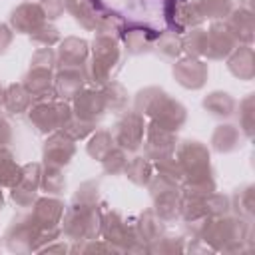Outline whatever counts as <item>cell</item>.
I'll return each mask as SVG.
<instances>
[{
	"label": "cell",
	"instance_id": "cell-49",
	"mask_svg": "<svg viewBox=\"0 0 255 255\" xmlns=\"http://www.w3.org/2000/svg\"><path fill=\"white\" fill-rule=\"evenodd\" d=\"M58 60H56V52L52 48H38L32 54L30 60V68H42V70H56Z\"/></svg>",
	"mask_w": 255,
	"mask_h": 255
},
{
	"label": "cell",
	"instance_id": "cell-27",
	"mask_svg": "<svg viewBox=\"0 0 255 255\" xmlns=\"http://www.w3.org/2000/svg\"><path fill=\"white\" fill-rule=\"evenodd\" d=\"M165 221H161L153 209H145L137 219H135V233L139 237V241L147 247L149 243H153L157 237H161L165 233Z\"/></svg>",
	"mask_w": 255,
	"mask_h": 255
},
{
	"label": "cell",
	"instance_id": "cell-4",
	"mask_svg": "<svg viewBox=\"0 0 255 255\" xmlns=\"http://www.w3.org/2000/svg\"><path fill=\"white\" fill-rule=\"evenodd\" d=\"M100 235L112 243L120 253H141L147 251V247L139 241L135 233V221L126 219L120 211L110 209L102 213V227Z\"/></svg>",
	"mask_w": 255,
	"mask_h": 255
},
{
	"label": "cell",
	"instance_id": "cell-40",
	"mask_svg": "<svg viewBox=\"0 0 255 255\" xmlns=\"http://www.w3.org/2000/svg\"><path fill=\"white\" fill-rule=\"evenodd\" d=\"M235 112H237V118H239L241 133L247 139H251L253 137V129H255V100H253V94L245 96L239 102V108H235Z\"/></svg>",
	"mask_w": 255,
	"mask_h": 255
},
{
	"label": "cell",
	"instance_id": "cell-11",
	"mask_svg": "<svg viewBox=\"0 0 255 255\" xmlns=\"http://www.w3.org/2000/svg\"><path fill=\"white\" fill-rule=\"evenodd\" d=\"M143 151L145 157L153 163L165 157H171L177 147V133L159 128L157 124L149 122L145 124V135H143Z\"/></svg>",
	"mask_w": 255,
	"mask_h": 255
},
{
	"label": "cell",
	"instance_id": "cell-9",
	"mask_svg": "<svg viewBox=\"0 0 255 255\" xmlns=\"http://www.w3.org/2000/svg\"><path fill=\"white\" fill-rule=\"evenodd\" d=\"M40 233L42 229L30 215H18L12 219L4 233V243L14 253H32L40 249Z\"/></svg>",
	"mask_w": 255,
	"mask_h": 255
},
{
	"label": "cell",
	"instance_id": "cell-44",
	"mask_svg": "<svg viewBox=\"0 0 255 255\" xmlns=\"http://www.w3.org/2000/svg\"><path fill=\"white\" fill-rule=\"evenodd\" d=\"M205 211H207V217H223V215H229L231 213V199H229V195H223V193L213 191L211 195L205 197Z\"/></svg>",
	"mask_w": 255,
	"mask_h": 255
},
{
	"label": "cell",
	"instance_id": "cell-53",
	"mask_svg": "<svg viewBox=\"0 0 255 255\" xmlns=\"http://www.w3.org/2000/svg\"><path fill=\"white\" fill-rule=\"evenodd\" d=\"M12 40H14V30L8 24H0V54L10 48Z\"/></svg>",
	"mask_w": 255,
	"mask_h": 255
},
{
	"label": "cell",
	"instance_id": "cell-17",
	"mask_svg": "<svg viewBox=\"0 0 255 255\" xmlns=\"http://www.w3.org/2000/svg\"><path fill=\"white\" fill-rule=\"evenodd\" d=\"M72 112L76 118L90 122V124H98L104 116H106V102L100 90H82L74 100H72Z\"/></svg>",
	"mask_w": 255,
	"mask_h": 255
},
{
	"label": "cell",
	"instance_id": "cell-16",
	"mask_svg": "<svg viewBox=\"0 0 255 255\" xmlns=\"http://www.w3.org/2000/svg\"><path fill=\"white\" fill-rule=\"evenodd\" d=\"M44 22H48V20H46L40 4L38 2H32V0L18 4L10 12V18H8V26L16 34H28V36L32 32H36Z\"/></svg>",
	"mask_w": 255,
	"mask_h": 255
},
{
	"label": "cell",
	"instance_id": "cell-33",
	"mask_svg": "<svg viewBox=\"0 0 255 255\" xmlns=\"http://www.w3.org/2000/svg\"><path fill=\"white\" fill-rule=\"evenodd\" d=\"M114 147H116V141H114L112 131H108V129H94V133L90 135V139L86 143L88 155L96 161H102Z\"/></svg>",
	"mask_w": 255,
	"mask_h": 255
},
{
	"label": "cell",
	"instance_id": "cell-41",
	"mask_svg": "<svg viewBox=\"0 0 255 255\" xmlns=\"http://www.w3.org/2000/svg\"><path fill=\"white\" fill-rule=\"evenodd\" d=\"M72 205L74 207H90V205H100V183L90 179L78 185V189L72 195Z\"/></svg>",
	"mask_w": 255,
	"mask_h": 255
},
{
	"label": "cell",
	"instance_id": "cell-10",
	"mask_svg": "<svg viewBox=\"0 0 255 255\" xmlns=\"http://www.w3.org/2000/svg\"><path fill=\"white\" fill-rule=\"evenodd\" d=\"M112 135L118 147L126 151H137L145 135V116L135 110H124L112 128Z\"/></svg>",
	"mask_w": 255,
	"mask_h": 255
},
{
	"label": "cell",
	"instance_id": "cell-14",
	"mask_svg": "<svg viewBox=\"0 0 255 255\" xmlns=\"http://www.w3.org/2000/svg\"><path fill=\"white\" fill-rule=\"evenodd\" d=\"M237 46L239 44L225 20L211 22V26L207 28V48H205L207 60H215V62L225 60Z\"/></svg>",
	"mask_w": 255,
	"mask_h": 255
},
{
	"label": "cell",
	"instance_id": "cell-19",
	"mask_svg": "<svg viewBox=\"0 0 255 255\" xmlns=\"http://www.w3.org/2000/svg\"><path fill=\"white\" fill-rule=\"evenodd\" d=\"M66 12L84 28L94 32L98 18L108 10L102 0H64Z\"/></svg>",
	"mask_w": 255,
	"mask_h": 255
},
{
	"label": "cell",
	"instance_id": "cell-18",
	"mask_svg": "<svg viewBox=\"0 0 255 255\" xmlns=\"http://www.w3.org/2000/svg\"><path fill=\"white\" fill-rule=\"evenodd\" d=\"M66 213V203L54 195L38 197L32 205V219L40 229H56Z\"/></svg>",
	"mask_w": 255,
	"mask_h": 255
},
{
	"label": "cell",
	"instance_id": "cell-12",
	"mask_svg": "<svg viewBox=\"0 0 255 255\" xmlns=\"http://www.w3.org/2000/svg\"><path fill=\"white\" fill-rule=\"evenodd\" d=\"M175 82L185 90H201L207 84L209 68L201 58H177L171 70Z\"/></svg>",
	"mask_w": 255,
	"mask_h": 255
},
{
	"label": "cell",
	"instance_id": "cell-30",
	"mask_svg": "<svg viewBox=\"0 0 255 255\" xmlns=\"http://www.w3.org/2000/svg\"><path fill=\"white\" fill-rule=\"evenodd\" d=\"M124 175L137 187H147L151 175H153V163L145 157V155H133L126 169H124Z\"/></svg>",
	"mask_w": 255,
	"mask_h": 255
},
{
	"label": "cell",
	"instance_id": "cell-35",
	"mask_svg": "<svg viewBox=\"0 0 255 255\" xmlns=\"http://www.w3.org/2000/svg\"><path fill=\"white\" fill-rule=\"evenodd\" d=\"M22 165H18L14 153L8 147H0V187H12L18 183Z\"/></svg>",
	"mask_w": 255,
	"mask_h": 255
},
{
	"label": "cell",
	"instance_id": "cell-54",
	"mask_svg": "<svg viewBox=\"0 0 255 255\" xmlns=\"http://www.w3.org/2000/svg\"><path fill=\"white\" fill-rule=\"evenodd\" d=\"M66 251H70V247H68L64 241L56 239V241H52V243L44 245V247H42L38 253H66Z\"/></svg>",
	"mask_w": 255,
	"mask_h": 255
},
{
	"label": "cell",
	"instance_id": "cell-20",
	"mask_svg": "<svg viewBox=\"0 0 255 255\" xmlns=\"http://www.w3.org/2000/svg\"><path fill=\"white\" fill-rule=\"evenodd\" d=\"M88 58H90V44L84 38L68 36L60 40V46L56 50V60L60 68H82Z\"/></svg>",
	"mask_w": 255,
	"mask_h": 255
},
{
	"label": "cell",
	"instance_id": "cell-42",
	"mask_svg": "<svg viewBox=\"0 0 255 255\" xmlns=\"http://www.w3.org/2000/svg\"><path fill=\"white\" fill-rule=\"evenodd\" d=\"M128 161H129L128 151L116 145V147L102 159V167H104V171H106L108 175H120V173H124Z\"/></svg>",
	"mask_w": 255,
	"mask_h": 255
},
{
	"label": "cell",
	"instance_id": "cell-28",
	"mask_svg": "<svg viewBox=\"0 0 255 255\" xmlns=\"http://www.w3.org/2000/svg\"><path fill=\"white\" fill-rule=\"evenodd\" d=\"M32 104H34V100L22 82H18V84L14 82V84L4 88V106L2 108H6L8 114H12V116L26 114Z\"/></svg>",
	"mask_w": 255,
	"mask_h": 255
},
{
	"label": "cell",
	"instance_id": "cell-31",
	"mask_svg": "<svg viewBox=\"0 0 255 255\" xmlns=\"http://www.w3.org/2000/svg\"><path fill=\"white\" fill-rule=\"evenodd\" d=\"M205 48H207V30H203L201 26L191 28L181 36V54H185L187 58H203Z\"/></svg>",
	"mask_w": 255,
	"mask_h": 255
},
{
	"label": "cell",
	"instance_id": "cell-22",
	"mask_svg": "<svg viewBox=\"0 0 255 255\" xmlns=\"http://www.w3.org/2000/svg\"><path fill=\"white\" fill-rule=\"evenodd\" d=\"M86 86V76L82 68H60L54 76V92L56 100L70 102L74 100Z\"/></svg>",
	"mask_w": 255,
	"mask_h": 255
},
{
	"label": "cell",
	"instance_id": "cell-56",
	"mask_svg": "<svg viewBox=\"0 0 255 255\" xmlns=\"http://www.w3.org/2000/svg\"><path fill=\"white\" fill-rule=\"evenodd\" d=\"M4 209V193H2V187H0V211Z\"/></svg>",
	"mask_w": 255,
	"mask_h": 255
},
{
	"label": "cell",
	"instance_id": "cell-2",
	"mask_svg": "<svg viewBox=\"0 0 255 255\" xmlns=\"http://www.w3.org/2000/svg\"><path fill=\"white\" fill-rule=\"evenodd\" d=\"M133 110L139 112L141 116H147L159 128L175 133L183 128L187 120L185 106L157 86H147L139 90L133 98Z\"/></svg>",
	"mask_w": 255,
	"mask_h": 255
},
{
	"label": "cell",
	"instance_id": "cell-46",
	"mask_svg": "<svg viewBox=\"0 0 255 255\" xmlns=\"http://www.w3.org/2000/svg\"><path fill=\"white\" fill-rule=\"evenodd\" d=\"M94 129H96V124L84 122V120H80V118H76V116H72V118L68 120V124L62 128V131H64L68 137H72L74 141L86 139L88 135L94 133Z\"/></svg>",
	"mask_w": 255,
	"mask_h": 255
},
{
	"label": "cell",
	"instance_id": "cell-23",
	"mask_svg": "<svg viewBox=\"0 0 255 255\" xmlns=\"http://www.w3.org/2000/svg\"><path fill=\"white\" fill-rule=\"evenodd\" d=\"M225 60H227V70L237 80L251 82L255 78V56H253V48L251 46L239 44Z\"/></svg>",
	"mask_w": 255,
	"mask_h": 255
},
{
	"label": "cell",
	"instance_id": "cell-3",
	"mask_svg": "<svg viewBox=\"0 0 255 255\" xmlns=\"http://www.w3.org/2000/svg\"><path fill=\"white\" fill-rule=\"evenodd\" d=\"M90 58L82 66V72L86 76V82L102 88L104 84L112 82L116 74L122 70L124 54L118 38L96 34V38L90 44Z\"/></svg>",
	"mask_w": 255,
	"mask_h": 255
},
{
	"label": "cell",
	"instance_id": "cell-21",
	"mask_svg": "<svg viewBox=\"0 0 255 255\" xmlns=\"http://www.w3.org/2000/svg\"><path fill=\"white\" fill-rule=\"evenodd\" d=\"M24 88L32 96L34 102L42 100H56L54 92V72L52 70H42V68H30L24 78H22Z\"/></svg>",
	"mask_w": 255,
	"mask_h": 255
},
{
	"label": "cell",
	"instance_id": "cell-45",
	"mask_svg": "<svg viewBox=\"0 0 255 255\" xmlns=\"http://www.w3.org/2000/svg\"><path fill=\"white\" fill-rule=\"evenodd\" d=\"M30 40H32L34 44L42 46V48H52L54 44H60L62 38H60V30H58L54 24L44 22L36 32L30 34Z\"/></svg>",
	"mask_w": 255,
	"mask_h": 255
},
{
	"label": "cell",
	"instance_id": "cell-6",
	"mask_svg": "<svg viewBox=\"0 0 255 255\" xmlns=\"http://www.w3.org/2000/svg\"><path fill=\"white\" fill-rule=\"evenodd\" d=\"M72 116H74L72 106L68 102H64V100L34 102L30 106V110H28V122L42 135H48L52 131L62 129Z\"/></svg>",
	"mask_w": 255,
	"mask_h": 255
},
{
	"label": "cell",
	"instance_id": "cell-50",
	"mask_svg": "<svg viewBox=\"0 0 255 255\" xmlns=\"http://www.w3.org/2000/svg\"><path fill=\"white\" fill-rule=\"evenodd\" d=\"M10 199L22 207V209H28L34 205V201L38 199V191H32V189H26L22 185H12L10 187Z\"/></svg>",
	"mask_w": 255,
	"mask_h": 255
},
{
	"label": "cell",
	"instance_id": "cell-5",
	"mask_svg": "<svg viewBox=\"0 0 255 255\" xmlns=\"http://www.w3.org/2000/svg\"><path fill=\"white\" fill-rule=\"evenodd\" d=\"M62 233L66 239L72 243L88 241L100 237V227H102V209L100 205H90V207H74L70 205L62 217Z\"/></svg>",
	"mask_w": 255,
	"mask_h": 255
},
{
	"label": "cell",
	"instance_id": "cell-51",
	"mask_svg": "<svg viewBox=\"0 0 255 255\" xmlns=\"http://www.w3.org/2000/svg\"><path fill=\"white\" fill-rule=\"evenodd\" d=\"M38 4H40V8H42V12H44L48 22L50 20H58L66 10L64 8V0H40Z\"/></svg>",
	"mask_w": 255,
	"mask_h": 255
},
{
	"label": "cell",
	"instance_id": "cell-15",
	"mask_svg": "<svg viewBox=\"0 0 255 255\" xmlns=\"http://www.w3.org/2000/svg\"><path fill=\"white\" fill-rule=\"evenodd\" d=\"M76 155V141L68 137L62 129L48 133L44 145H42V159L48 165L64 167L68 165Z\"/></svg>",
	"mask_w": 255,
	"mask_h": 255
},
{
	"label": "cell",
	"instance_id": "cell-1",
	"mask_svg": "<svg viewBox=\"0 0 255 255\" xmlns=\"http://www.w3.org/2000/svg\"><path fill=\"white\" fill-rule=\"evenodd\" d=\"M197 241L205 243L213 251L225 253H239L253 247V227L251 221L241 219L237 215H223V217H207L199 231Z\"/></svg>",
	"mask_w": 255,
	"mask_h": 255
},
{
	"label": "cell",
	"instance_id": "cell-25",
	"mask_svg": "<svg viewBox=\"0 0 255 255\" xmlns=\"http://www.w3.org/2000/svg\"><path fill=\"white\" fill-rule=\"evenodd\" d=\"M243 145V133L233 124H219L211 135V147L217 153H231Z\"/></svg>",
	"mask_w": 255,
	"mask_h": 255
},
{
	"label": "cell",
	"instance_id": "cell-8",
	"mask_svg": "<svg viewBox=\"0 0 255 255\" xmlns=\"http://www.w3.org/2000/svg\"><path fill=\"white\" fill-rule=\"evenodd\" d=\"M173 155L183 169V179H201V177L213 175L211 157H209V149L205 143L197 139L177 141Z\"/></svg>",
	"mask_w": 255,
	"mask_h": 255
},
{
	"label": "cell",
	"instance_id": "cell-52",
	"mask_svg": "<svg viewBox=\"0 0 255 255\" xmlns=\"http://www.w3.org/2000/svg\"><path fill=\"white\" fill-rule=\"evenodd\" d=\"M12 143V126L6 118L0 116V147H8Z\"/></svg>",
	"mask_w": 255,
	"mask_h": 255
},
{
	"label": "cell",
	"instance_id": "cell-29",
	"mask_svg": "<svg viewBox=\"0 0 255 255\" xmlns=\"http://www.w3.org/2000/svg\"><path fill=\"white\" fill-rule=\"evenodd\" d=\"M229 199H231V211L237 217L247 219V221L253 219V213H255V187L251 183L237 187L235 193Z\"/></svg>",
	"mask_w": 255,
	"mask_h": 255
},
{
	"label": "cell",
	"instance_id": "cell-47",
	"mask_svg": "<svg viewBox=\"0 0 255 255\" xmlns=\"http://www.w3.org/2000/svg\"><path fill=\"white\" fill-rule=\"evenodd\" d=\"M40 177H42V163L30 161V163L22 165V173H20V179H18L16 185H22L26 189L38 191L40 189Z\"/></svg>",
	"mask_w": 255,
	"mask_h": 255
},
{
	"label": "cell",
	"instance_id": "cell-24",
	"mask_svg": "<svg viewBox=\"0 0 255 255\" xmlns=\"http://www.w3.org/2000/svg\"><path fill=\"white\" fill-rule=\"evenodd\" d=\"M225 22H227L229 30L233 32L237 44H247V46H251L253 36H255V34H253L255 26H253V12H251L247 6L233 8V10L229 12V16L225 18Z\"/></svg>",
	"mask_w": 255,
	"mask_h": 255
},
{
	"label": "cell",
	"instance_id": "cell-32",
	"mask_svg": "<svg viewBox=\"0 0 255 255\" xmlns=\"http://www.w3.org/2000/svg\"><path fill=\"white\" fill-rule=\"evenodd\" d=\"M100 92H102V96H104V102H106V110H108V112H112V114H122V112L128 108V90H126L120 82L112 80V82L104 84V86L100 88Z\"/></svg>",
	"mask_w": 255,
	"mask_h": 255
},
{
	"label": "cell",
	"instance_id": "cell-39",
	"mask_svg": "<svg viewBox=\"0 0 255 255\" xmlns=\"http://www.w3.org/2000/svg\"><path fill=\"white\" fill-rule=\"evenodd\" d=\"M199 14L203 16V20H225L229 16V12L233 10V2L231 0H195Z\"/></svg>",
	"mask_w": 255,
	"mask_h": 255
},
{
	"label": "cell",
	"instance_id": "cell-38",
	"mask_svg": "<svg viewBox=\"0 0 255 255\" xmlns=\"http://www.w3.org/2000/svg\"><path fill=\"white\" fill-rule=\"evenodd\" d=\"M126 20L118 14V12H112V10H106L100 18H98V24H96V34H102V36H112V38H122L124 34V28H126Z\"/></svg>",
	"mask_w": 255,
	"mask_h": 255
},
{
	"label": "cell",
	"instance_id": "cell-36",
	"mask_svg": "<svg viewBox=\"0 0 255 255\" xmlns=\"http://www.w3.org/2000/svg\"><path fill=\"white\" fill-rule=\"evenodd\" d=\"M153 52L165 60H177L181 56V34H175L171 30L159 32L153 44Z\"/></svg>",
	"mask_w": 255,
	"mask_h": 255
},
{
	"label": "cell",
	"instance_id": "cell-48",
	"mask_svg": "<svg viewBox=\"0 0 255 255\" xmlns=\"http://www.w3.org/2000/svg\"><path fill=\"white\" fill-rule=\"evenodd\" d=\"M153 171L161 173V175H165V177H169V179H173L177 183H181V179H183V169H181L179 161L175 159V155L159 159V161H153Z\"/></svg>",
	"mask_w": 255,
	"mask_h": 255
},
{
	"label": "cell",
	"instance_id": "cell-26",
	"mask_svg": "<svg viewBox=\"0 0 255 255\" xmlns=\"http://www.w3.org/2000/svg\"><path fill=\"white\" fill-rule=\"evenodd\" d=\"M203 110L213 116V118H219V120H225V118H231L235 114V108H237V102L233 100L231 94L227 92H221V90H213L209 92L203 102H201Z\"/></svg>",
	"mask_w": 255,
	"mask_h": 255
},
{
	"label": "cell",
	"instance_id": "cell-13",
	"mask_svg": "<svg viewBox=\"0 0 255 255\" xmlns=\"http://www.w3.org/2000/svg\"><path fill=\"white\" fill-rule=\"evenodd\" d=\"M157 36H159V32L147 24L128 22L120 40L124 42V50L129 56H141V54L153 52V44H155Z\"/></svg>",
	"mask_w": 255,
	"mask_h": 255
},
{
	"label": "cell",
	"instance_id": "cell-55",
	"mask_svg": "<svg viewBox=\"0 0 255 255\" xmlns=\"http://www.w3.org/2000/svg\"><path fill=\"white\" fill-rule=\"evenodd\" d=\"M4 106V88H2V84H0V108Z\"/></svg>",
	"mask_w": 255,
	"mask_h": 255
},
{
	"label": "cell",
	"instance_id": "cell-43",
	"mask_svg": "<svg viewBox=\"0 0 255 255\" xmlns=\"http://www.w3.org/2000/svg\"><path fill=\"white\" fill-rule=\"evenodd\" d=\"M183 247V237H171V235H161L157 237L153 243L147 245L149 253H159V255H173V253H181Z\"/></svg>",
	"mask_w": 255,
	"mask_h": 255
},
{
	"label": "cell",
	"instance_id": "cell-7",
	"mask_svg": "<svg viewBox=\"0 0 255 255\" xmlns=\"http://www.w3.org/2000/svg\"><path fill=\"white\" fill-rule=\"evenodd\" d=\"M151 201H153V211L161 221H173L179 217V205H181V189L179 183L155 173L151 175L149 183H147Z\"/></svg>",
	"mask_w": 255,
	"mask_h": 255
},
{
	"label": "cell",
	"instance_id": "cell-34",
	"mask_svg": "<svg viewBox=\"0 0 255 255\" xmlns=\"http://www.w3.org/2000/svg\"><path fill=\"white\" fill-rule=\"evenodd\" d=\"M40 189L46 195H60L66 189V175L62 167L42 163V177H40Z\"/></svg>",
	"mask_w": 255,
	"mask_h": 255
},
{
	"label": "cell",
	"instance_id": "cell-37",
	"mask_svg": "<svg viewBox=\"0 0 255 255\" xmlns=\"http://www.w3.org/2000/svg\"><path fill=\"white\" fill-rule=\"evenodd\" d=\"M181 195L183 197H195V199H205L213 191H217L215 175L211 177H201V179H181L179 183Z\"/></svg>",
	"mask_w": 255,
	"mask_h": 255
}]
</instances>
